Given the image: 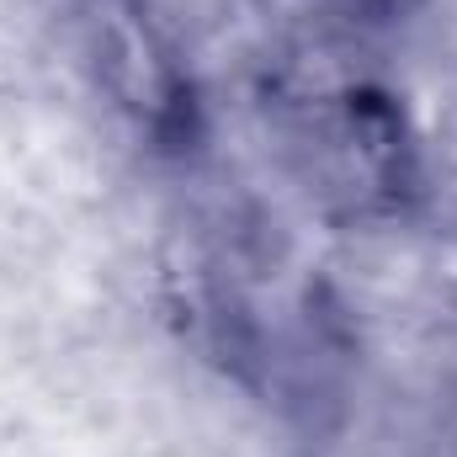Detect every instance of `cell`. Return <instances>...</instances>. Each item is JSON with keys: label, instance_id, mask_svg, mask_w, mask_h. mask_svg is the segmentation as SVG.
Returning a JSON list of instances; mask_svg holds the SVG:
<instances>
[{"label": "cell", "instance_id": "1", "mask_svg": "<svg viewBox=\"0 0 457 457\" xmlns=\"http://www.w3.org/2000/svg\"><path fill=\"white\" fill-rule=\"evenodd\" d=\"M388 5H399V0H388Z\"/></svg>", "mask_w": 457, "mask_h": 457}]
</instances>
